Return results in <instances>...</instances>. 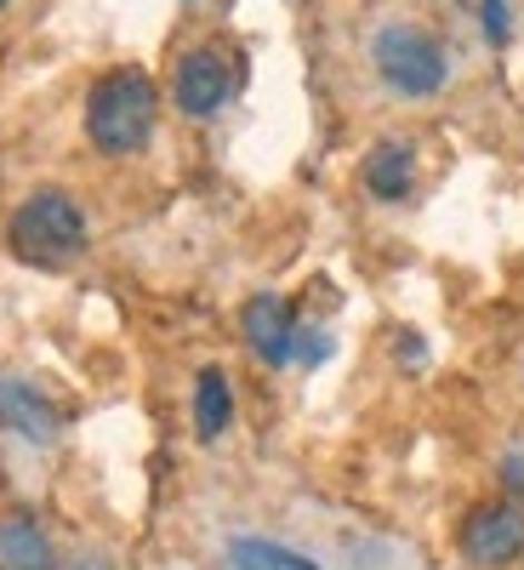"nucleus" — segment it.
Wrapping results in <instances>:
<instances>
[{"instance_id":"5","label":"nucleus","mask_w":524,"mask_h":570,"mask_svg":"<svg viewBox=\"0 0 524 570\" xmlns=\"http://www.w3.org/2000/svg\"><path fill=\"white\" fill-rule=\"evenodd\" d=\"M462 559L467 564H479V570H502L524 553V502H479V508H467L462 519Z\"/></svg>"},{"instance_id":"11","label":"nucleus","mask_w":524,"mask_h":570,"mask_svg":"<svg viewBox=\"0 0 524 570\" xmlns=\"http://www.w3.org/2000/svg\"><path fill=\"white\" fill-rule=\"evenodd\" d=\"M228 564H234V570H319V564L303 559L297 548L268 542V537H234V542H228Z\"/></svg>"},{"instance_id":"2","label":"nucleus","mask_w":524,"mask_h":570,"mask_svg":"<svg viewBox=\"0 0 524 570\" xmlns=\"http://www.w3.org/2000/svg\"><path fill=\"white\" fill-rule=\"evenodd\" d=\"M7 246L18 263L58 274L86 252V212L75 206L69 188H34L7 223Z\"/></svg>"},{"instance_id":"8","label":"nucleus","mask_w":524,"mask_h":570,"mask_svg":"<svg viewBox=\"0 0 524 570\" xmlns=\"http://www.w3.org/2000/svg\"><path fill=\"white\" fill-rule=\"evenodd\" d=\"M0 570H58V548L40 519L0 513Z\"/></svg>"},{"instance_id":"14","label":"nucleus","mask_w":524,"mask_h":570,"mask_svg":"<svg viewBox=\"0 0 524 570\" xmlns=\"http://www.w3.org/2000/svg\"><path fill=\"white\" fill-rule=\"evenodd\" d=\"M0 7H7V0H0Z\"/></svg>"},{"instance_id":"13","label":"nucleus","mask_w":524,"mask_h":570,"mask_svg":"<svg viewBox=\"0 0 524 570\" xmlns=\"http://www.w3.org/2000/svg\"><path fill=\"white\" fill-rule=\"evenodd\" d=\"M485 35L502 46L507 40V0H485Z\"/></svg>"},{"instance_id":"10","label":"nucleus","mask_w":524,"mask_h":570,"mask_svg":"<svg viewBox=\"0 0 524 570\" xmlns=\"http://www.w3.org/2000/svg\"><path fill=\"white\" fill-rule=\"evenodd\" d=\"M228 422H234V394H228V376L211 365V371H200V383H195V434L217 440Z\"/></svg>"},{"instance_id":"12","label":"nucleus","mask_w":524,"mask_h":570,"mask_svg":"<svg viewBox=\"0 0 524 570\" xmlns=\"http://www.w3.org/2000/svg\"><path fill=\"white\" fill-rule=\"evenodd\" d=\"M502 491H507L513 502H524V445L502 456Z\"/></svg>"},{"instance_id":"9","label":"nucleus","mask_w":524,"mask_h":570,"mask_svg":"<svg viewBox=\"0 0 524 570\" xmlns=\"http://www.w3.org/2000/svg\"><path fill=\"white\" fill-rule=\"evenodd\" d=\"M411 177H416V155H411V142H399V137L376 142V149L365 155V188L376 200H405Z\"/></svg>"},{"instance_id":"4","label":"nucleus","mask_w":524,"mask_h":570,"mask_svg":"<svg viewBox=\"0 0 524 570\" xmlns=\"http://www.w3.org/2000/svg\"><path fill=\"white\" fill-rule=\"evenodd\" d=\"M234 91H240V63H234L228 46L206 40V46H188L171 69V104L188 115V120H206L217 115Z\"/></svg>"},{"instance_id":"1","label":"nucleus","mask_w":524,"mask_h":570,"mask_svg":"<svg viewBox=\"0 0 524 570\" xmlns=\"http://www.w3.org/2000/svg\"><path fill=\"white\" fill-rule=\"evenodd\" d=\"M155 115H160V91L155 75L142 69H109L86 91V137L103 155H137L155 137Z\"/></svg>"},{"instance_id":"6","label":"nucleus","mask_w":524,"mask_h":570,"mask_svg":"<svg viewBox=\"0 0 524 570\" xmlns=\"http://www.w3.org/2000/svg\"><path fill=\"white\" fill-rule=\"evenodd\" d=\"M0 428L29 445H52L63 434V411L46 400L29 376H0Z\"/></svg>"},{"instance_id":"3","label":"nucleus","mask_w":524,"mask_h":570,"mask_svg":"<svg viewBox=\"0 0 524 570\" xmlns=\"http://www.w3.org/2000/svg\"><path fill=\"white\" fill-rule=\"evenodd\" d=\"M370 63L376 75H383L399 98H427V91H439L445 75H451V58H445V46L416 29V23H388V29H376L370 40Z\"/></svg>"},{"instance_id":"7","label":"nucleus","mask_w":524,"mask_h":570,"mask_svg":"<svg viewBox=\"0 0 524 570\" xmlns=\"http://www.w3.org/2000/svg\"><path fill=\"white\" fill-rule=\"evenodd\" d=\"M240 331H246L251 354L268 360V365H285L297 354V314H291V303L274 297V292H263V297H251L240 308Z\"/></svg>"}]
</instances>
